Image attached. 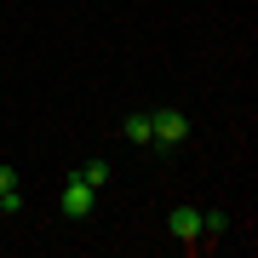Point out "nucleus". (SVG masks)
Here are the masks:
<instances>
[{
  "mask_svg": "<svg viewBox=\"0 0 258 258\" xmlns=\"http://www.w3.org/2000/svg\"><path fill=\"white\" fill-rule=\"evenodd\" d=\"M166 230H172V241H184V247H201V212L195 207H172L166 212Z\"/></svg>",
  "mask_w": 258,
  "mask_h": 258,
  "instance_id": "3",
  "label": "nucleus"
},
{
  "mask_svg": "<svg viewBox=\"0 0 258 258\" xmlns=\"http://www.w3.org/2000/svg\"><path fill=\"white\" fill-rule=\"evenodd\" d=\"M92 207H98V189L86 184L81 172H75L69 184H63V218H86V212H92Z\"/></svg>",
  "mask_w": 258,
  "mask_h": 258,
  "instance_id": "2",
  "label": "nucleus"
},
{
  "mask_svg": "<svg viewBox=\"0 0 258 258\" xmlns=\"http://www.w3.org/2000/svg\"><path fill=\"white\" fill-rule=\"evenodd\" d=\"M81 178H86V184H92V189L103 195V189H109V161H98V155H92V161L81 166Z\"/></svg>",
  "mask_w": 258,
  "mask_h": 258,
  "instance_id": "6",
  "label": "nucleus"
},
{
  "mask_svg": "<svg viewBox=\"0 0 258 258\" xmlns=\"http://www.w3.org/2000/svg\"><path fill=\"white\" fill-rule=\"evenodd\" d=\"M224 230H230V218H224V212H207V218H201V235H224Z\"/></svg>",
  "mask_w": 258,
  "mask_h": 258,
  "instance_id": "7",
  "label": "nucleus"
},
{
  "mask_svg": "<svg viewBox=\"0 0 258 258\" xmlns=\"http://www.w3.org/2000/svg\"><path fill=\"white\" fill-rule=\"evenodd\" d=\"M0 212H6V207H0Z\"/></svg>",
  "mask_w": 258,
  "mask_h": 258,
  "instance_id": "8",
  "label": "nucleus"
},
{
  "mask_svg": "<svg viewBox=\"0 0 258 258\" xmlns=\"http://www.w3.org/2000/svg\"><path fill=\"white\" fill-rule=\"evenodd\" d=\"M149 144H155V149H184L189 144V115L172 109V103L155 109V115H149Z\"/></svg>",
  "mask_w": 258,
  "mask_h": 258,
  "instance_id": "1",
  "label": "nucleus"
},
{
  "mask_svg": "<svg viewBox=\"0 0 258 258\" xmlns=\"http://www.w3.org/2000/svg\"><path fill=\"white\" fill-rule=\"evenodd\" d=\"M120 138H126V144H149V115L132 109L126 120H120Z\"/></svg>",
  "mask_w": 258,
  "mask_h": 258,
  "instance_id": "5",
  "label": "nucleus"
},
{
  "mask_svg": "<svg viewBox=\"0 0 258 258\" xmlns=\"http://www.w3.org/2000/svg\"><path fill=\"white\" fill-rule=\"evenodd\" d=\"M0 207L18 212L23 207V189H18V166H0Z\"/></svg>",
  "mask_w": 258,
  "mask_h": 258,
  "instance_id": "4",
  "label": "nucleus"
}]
</instances>
